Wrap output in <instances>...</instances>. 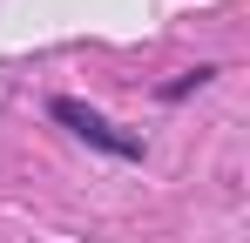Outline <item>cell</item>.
Instances as JSON below:
<instances>
[{
    "label": "cell",
    "mask_w": 250,
    "mask_h": 243,
    "mask_svg": "<svg viewBox=\"0 0 250 243\" xmlns=\"http://www.w3.org/2000/svg\"><path fill=\"white\" fill-rule=\"evenodd\" d=\"M54 115L68 122V128H75L82 142H95V149H108V156H128V162L142 156V142H135V135H122L115 122H102L95 108H88V101H68V95H61V101H54Z\"/></svg>",
    "instance_id": "cell-1"
}]
</instances>
